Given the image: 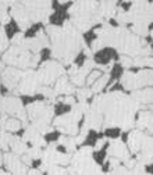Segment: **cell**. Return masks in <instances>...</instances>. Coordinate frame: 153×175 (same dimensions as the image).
Wrapping results in <instances>:
<instances>
[{"label": "cell", "instance_id": "obj_9", "mask_svg": "<svg viewBox=\"0 0 153 175\" xmlns=\"http://www.w3.org/2000/svg\"><path fill=\"white\" fill-rule=\"evenodd\" d=\"M50 54H52V50H50V49H48V47L42 49V50H40V53H39V57H40L39 64H42V63H45V61H48L49 58H50Z\"/></svg>", "mask_w": 153, "mask_h": 175}, {"label": "cell", "instance_id": "obj_13", "mask_svg": "<svg viewBox=\"0 0 153 175\" xmlns=\"http://www.w3.org/2000/svg\"><path fill=\"white\" fill-rule=\"evenodd\" d=\"M40 164H42V160H40V158H36V160L32 161V167H33V168H38Z\"/></svg>", "mask_w": 153, "mask_h": 175}, {"label": "cell", "instance_id": "obj_14", "mask_svg": "<svg viewBox=\"0 0 153 175\" xmlns=\"http://www.w3.org/2000/svg\"><path fill=\"white\" fill-rule=\"evenodd\" d=\"M56 150H57V151H61V153H67V149L64 147V146H57Z\"/></svg>", "mask_w": 153, "mask_h": 175}, {"label": "cell", "instance_id": "obj_11", "mask_svg": "<svg viewBox=\"0 0 153 175\" xmlns=\"http://www.w3.org/2000/svg\"><path fill=\"white\" fill-rule=\"evenodd\" d=\"M59 136H60V133L59 132H53V133H46L45 135V140L46 142H54V140H57L59 139Z\"/></svg>", "mask_w": 153, "mask_h": 175}, {"label": "cell", "instance_id": "obj_16", "mask_svg": "<svg viewBox=\"0 0 153 175\" xmlns=\"http://www.w3.org/2000/svg\"><path fill=\"white\" fill-rule=\"evenodd\" d=\"M121 6H123L125 10H128L129 7H131V3H121Z\"/></svg>", "mask_w": 153, "mask_h": 175}, {"label": "cell", "instance_id": "obj_3", "mask_svg": "<svg viewBox=\"0 0 153 175\" xmlns=\"http://www.w3.org/2000/svg\"><path fill=\"white\" fill-rule=\"evenodd\" d=\"M18 32H21V29H20L18 24L14 21V20H11L9 24L4 25V35H6L7 39H13Z\"/></svg>", "mask_w": 153, "mask_h": 175}, {"label": "cell", "instance_id": "obj_4", "mask_svg": "<svg viewBox=\"0 0 153 175\" xmlns=\"http://www.w3.org/2000/svg\"><path fill=\"white\" fill-rule=\"evenodd\" d=\"M103 133H99L96 132V131H89V133H88L86 139H85V142L82 143L84 146H95L98 143V139L102 138Z\"/></svg>", "mask_w": 153, "mask_h": 175}, {"label": "cell", "instance_id": "obj_18", "mask_svg": "<svg viewBox=\"0 0 153 175\" xmlns=\"http://www.w3.org/2000/svg\"><path fill=\"white\" fill-rule=\"evenodd\" d=\"M146 171H147V172H152V168H150V166H146Z\"/></svg>", "mask_w": 153, "mask_h": 175}, {"label": "cell", "instance_id": "obj_8", "mask_svg": "<svg viewBox=\"0 0 153 175\" xmlns=\"http://www.w3.org/2000/svg\"><path fill=\"white\" fill-rule=\"evenodd\" d=\"M120 133H121L120 128H107V129L105 131V133H103V135L107 136V138L116 139V138H118V136H120Z\"/></svg>", "mask_w": 153, "mask_h": 175}, {"label": "cell", "instance_id": "obj_17", "mask_svg": "<svg viewBox=\"0 0 153 175\" xmlns=\"http://www.w3.org/2000/svg\"><path fill=\"white\" fill-rule=\"evenodd\" d=\"M110 24H111V25H114V27H118V24L116 22V20H110Z\"/></svg>", "mask_w": 153, "mask_h": 175}, {"label": "cell", "instance_id": "obj_7", "mask_svg": "<svg viewBox=\"0 0 153 175\" xmlns=\"http://www.w3.org/2000/svg\"><path fill=\"white\" fill-rule=\"evenodd\" d=\"M102 75H103V73L100 71V69H92L90 74H89V76H88V79H86V82L92 85V84H95L98 79L102 78Z\"/></svg>", "mask_w": 153, "mask_h": 175}, {"label": "cell", "instance_id": "obj_12", "mask_svg": "<svg viewBox=\"0 0 153 175\" xmlns=\"http://www.w3.org/2000/svg\"><path fill=\"white\" fill-rule=\"evenodd\" d=\"M85 60H86V56H85V53H79V54L77 56V58H75L74 63L77 64L78 67H82V65H84V63H85Z\"/></svg>", "mask_w": 153, "mask_h": 175}, {"label": "cell", "instance_id": "obj_5", "mask_svg": "<svg viewBox=\"0 0 153 175\" xmlns=\"http://www.w3.org/2000/svg\"><path fill=\"white\" fill-rule=\"evenodd\" d=\"M70 111H71V104H67V103H57L56 106H54V114H56L57 117L68 114Z\"/></svg>", "mask_w": 153, "mask_h": 175}, {"label": "cell", "instance_id": "obj_2", "mask_svg": "<svg viewBox=\"0 0 153 175\" xmlns=\"http://www.w3.org/2000/svg\"><path fill=\"white\" fill-rule=\"evenodd\" d=\"M109 146H110V143L106 142L105 146H103L102 149H99V150H96V151H93L92 157H93V160H95V163H96V164L102 166V164L105 163L106 156H107V149H109Z\"/></svg>", "mask_w": 153, "mask_h": 175}, {"label": "cell", "instance_id": "obj_10", "mask_svg": "<svg viewBox=\"0 0 153 175\" xmlns=\"http://www.w3.org/2000/svg\"><path fill=\"white\" fill-rule=\"evenodd\" d=\"M96 33L93 32V31H88V32H85L84 33V39H85V43L86 45H92L93 43V40L96 39Z\"/></svg>", "mask_w": 153, "mask_h": 175}, {"label": "cell", "instance_id": "obj_1", "mask_svg": "<svg viewBox=\"0 0 153 175\" xmlns=\"http://www.w3.org/2000/svg\"><path fill=\"white\" fill-rule=\"evenodd\" d=\"M93 58H95V63L106 65V64H109L111 60H118V54H117V51H116V49L105 47V49L98 51Z\"/></svg>", "mask_w": 153, "mask_h": 175}, {"label": "cell", "instance_id": "obj_6", "mask_svg": "<svg viewBox=\"0 0 153 175\" xmlns=\"http://www.w3.org/2000/svg\"><path fill=\"white\" fill-rule=\"evenodd\" d=\"M43 25L40 24H35V25H32L31 28H28L27 31H25V33H24V38H27V39H31V38H35L36 36V33H38V31L42 28Z\"/></svg>", "mask_w": 153, "mask_h": 175}, {"label": "cell", "instance_id": "obj_15", "mask_svg": "<svg viewBox=\"0 0 153 175\" xmlns=\"http://www.w3.org/2000/svg\"><path fill=\"white\" fill-rule=\"evenodd\" d=\"M0 93L2 95H6L7 93V88L4 85H0Z\"/></svg>", "mask_w": 153, "mask_h": 175}]
</instances>
